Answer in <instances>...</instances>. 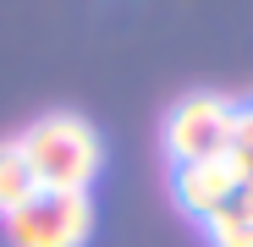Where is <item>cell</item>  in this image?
<instances>
[{"label": "cell", "mask_w": 253, "mask_h": 247, "mask_svg": "<svg viewBox=\"0 0 253 247\" xmlns=\"http://www.w3.org/2000/svg\"><path fill=\"white\" fill-rule=\"evenodd\" d=\"M231 203H237V209H242V220H253V181H242V187H237V198H231Z\"/></svg>", "instance_id": "ba28073f"}, {"label": "cell", "mask_w": 253, "mask_h": 247, "mask_svg": "<svg viewBox=\"0 0 253 247\" xmlns=\"http://www.w3.org/2000/svg\"><path fill=\"white\" fill-rule=\"evenodd\" d=\"M17 148H22L33 181L44 187V192H88L94 176H99V165H105L99 132L77 110L39 115L28 132H17Z\"/></svg>", "instance_id": "6da1fadb"}, {"label": "cell", "mask_w": 253, "mask_h": 247, "mask_svg": "<svg viewBox=\"0 0 253 247\" xmlns=\"http://www.w3.org/2000/svg\"><path fill=\"white\" fill-rule=\"evenodd\" d=\"M231 121H237V99L226 94H187L165 115V159L171 165H198V159H220L231 148Z\"/></svg>", "instance_id": "3957f363"}, {"label": "cell", "mask_w": 253, "mask_h": 247, "mask_svg": "<svg viewBox=\"0 0 253 247\" xmlns=\"http://www.w3.org/2000/svg\"><path fill=\"white\" fill-rule=\"evenodd\" d=\"M94 236V198L88 192H44L39 187L22 209L6 214L11 247H83Z\"/></svg>", "instance_id": "7a4b0ae2"}, {"label": "cell", "mask_w": 253, "mask_h": 247, "mask_svg": "<svg viewBox=\"0 0 253 247\" xmlns=\"http://www.w3.org/2000/svg\"><path fill=\"white\" fill-rule=\"evenodd\" d=\"M33 192H39V181H33V171H28V159H22L17 138L0 143V220H6L11 209H22Z\"/></svg>", "instance_id": "5b68a950"}, {"label": "cell", "mask_w": 253, "mask_h": 247, "mask_svg": "<svg viewBox=\"0 0 253 247\" xmlns=\"http://www.w3.org/2000/svg\"><path fill=\"white\" fill-rule=\"evenodd\" d=\"M237 187H242V176H237V165L220 154V159H198V165H171V192H176V203L204 225L215 209H226V203L237 198Z\"/></svg>", "instance_id": "277c9868"}, {"label": "cell", "mask_w": 253, "mask_h": 247, "mask_svg": "<svg viewBox=\"0 0 253 247\" xmlns=\"http://www.w3.org/2000/svg\"><path fill=\"white\" fill-rule=\"evenodd\" d=\"M204 236H209V247H253V220H242L237 203H226L204 220Z\"/></svg>", "instance_id": "8992f818"}, {"label": "cell", "mask_w": 253, "mask_h": 247, "mask_svg": "<svg viewBox=\"0 0 253 247\" xmlns=\"http://www.w3.org/2000/svg\"><path fill=\"white\" fill-rule=\"evenodd\" d=\"M226 159L237 165V176H242V181H253V99H248V105H237V121H231V148H226Z\"/></svg>", "instance_id": "52a82bcc"}]
</instances>
